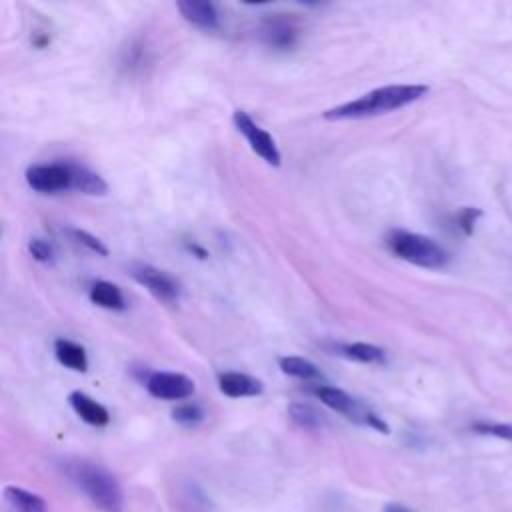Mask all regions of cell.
Here are the masks:
<instances>
[{
    "label": "cell",
    "instance_id": "obj_1",
    "mask_svg": "<svg viewBox=\"0 0 512 512\" xmlns=\"http://www.w3.org/2000/svg\"><path fill=\"white\" fill-rule=\"evenodd\" d=\"M428 86L426 84H390L380 86L376 90H370L362 94L356 100L344 102L340 106H334L326 110L322 116L326 120H360L370 116L388 114L392 110L404 108L422 96H426Z\"/></svg>",
    "mask_w": 512,
    "mask_h": 512
},
{
    "label": "cell",
    "instance_id": "obj_2",
    "mask_svg": "<svg viewBox=\"0 0 512 512\" xmlns=\"http://www.w3.org/2000/svg\"><path fill=\"white\" fill-rule=\"evenodd\" d=\"M66 474L98 510L122 512L124 496L120 484L106 468L86 460H72L66 464Z\"/></svg>",
    "mask_w": 512,
    "mask_h": 512
},
{
    "label": "cell",
    "instance_id": "obj_3",
    "mask_svg": "<svg viewBox=\"0 0 512 512\" xmlns=\"http://www.w3.org/2000/svg\"><path fill=\"white\" fill-rule=\"evenodd\" d=\"M386 246L396 258L428 270H440L450 260L448 252L438 242L408 230H390L386 236Z\"/></svg>",
    "mask_w": 512,
    "mask_h": 512
},
{
    "label": "cell",
    "instance_id": "obj_4",
    "mask_svg": "<svg viewBox=\"0 0 512 512\" xmlns=\"http://www.w3.org/2000/svg\"><path fill=\"white\" fill-rule=\"evenodd\" d=\"M312 394H314L322 404H326V406L332 408L334 412L342 414L344 418L352 420L354 424L374 428V430H378V432H382V434H388V432H390L388 424H386L372 408H368L364 402H360L358 398L350 396V394L344 392L342 388L328 386V384H316V386L312 388Z\"/></svg>",
    "mask_w": 512,
    "mask_h": 512
},
{
    "label": "cell",
    "instance_id": "obj_5",
    "mask_svg": "<svg viewBox=\"0 0 512 512\" xmlns=\"http://www.w3.org/2000/svg\"><path fill=\"white\" fill-rule=\"evenodd\" d=\"M84 166L74 162H50L34 164L26 170V184L42 194H56L66 190H78Z\"/></svg>",
    "mask_w": 512,
    "mask_h": 512
},
{
    "label": "cell",
    "instance_id": "obj_6",
    "mask_svg": "<svg viewBox=\"0 0 512 512\" xmlns=\"http://www.w3.org/2000/svg\"><path fill=\"white\" fill-rule=\"evenodd\" d=\"M232 122L236 126V130L246 138L248 146L270 166L278 168L280 162H282V156H280V150L274 142V138L264 130L260 128L250 116L248 112L244 110H234L232 114Z\"/></svg>",
    "mask_w": 512,
    "mask_h": 512
},
{
    "label": "cell",
    "instance_id": "obj_7",
    "mask_svg": "<svg viewBox=\"0 0 512 512\" xmlns=\"http://www.w3.org/2000/svg\"><path fill=\"white\" fill-rule=\"evenodd\" d=\"M130 274L138 284H142L158 300L168 302V304L178 302L180 292H182L180 282L166 270L154 268L150 264H132Z\"/></svg>",
    "mask_w": 512,
    "mask_h": 512
},
{
    "label": "cell",
    "instance_id": "obj_8",
    "mask_svg": "<svg viewBox=\"0 0 512 512\" xmlns=\"http://www.w3.org/2000/svg\"><path fill=\"white\" fill-rule=\"evenodd\" d=\"M144 386L150 396L158 400H184L194 394V380L180 372H148Z\"/></svg>",
    "mask_w": 512,
    "mask_h": 512
},
{
    "label": "cell",
    "instance_id": "obj_9",
    "mask_svg": "<svg viewBox=\"0 0 512 512\" xmlns=\"http://www.w3.org/2000/svg\"><path fill=\"white\" fill-rule=\"evenodd\" d=\"M260 36H262V42L274 50H280V52H286L290 48L296 46L298 42V36H300V28L296 26V22L284 14H276V16H270L262 22V28H260Z\"/></svg>",
    "mask_w": 512,
    "mask_h": 512
},
{
    "label": "cell",
    "instance_id": "obj_10",
    "mask_svg": "<svg viewBox=\"0 0 512 512\" xmlns=\"http://www.w3.org/2000/svg\"><path fill=\"white\" fill-rule=\"evenodd\" d=\"M178 12L182 18L202 30H216L220 26V16L218 10L212 2L208 0H180L176 4Z\"/></svg>",
    "mask_w": 512,
    "mask_h": 512
},
{
    "label": "cell",
    "instance_id": "obj_11",
    "mask_svg": "<svg viewBox=\"0 0 512 512\" xmlns=\"http://www.w3.org/2000/svg\"><path fill=\"white\" fill-rule=\"evenodd\" d=\"M218 388L222 394L230 398H246V396H258L264 392V384L244 372H222L218 376Z\"/></svg>",
    "mask_w": 512,
    "mask_h": 512
},
{
    "label": "cell",
    "instance_id": "obj_12",
    "mask_svg": "<svg viewBox=\"0 0 512 512\" xmlns=\"http://www.w3.org/2000/svg\"><path fill=\"white\" fill-rule=\"evenodd\" d=\"M68 402L72 410L80 416V420H84L90 426H106L110 422V412L106 410V406H102L84 392H72L68 396Z\"/></svg>",
    "mask_w": 512,
    "mask_h": 512
},
{
    "label": "cell",
    "instance_id": "obj_13",
    "mask_svg": "<svg viewBox=\"0 0 512 512\" xmlns=\"http://www.w3.org/2000/svg\"><path fill=\"white\" fill-rule=\"evenodd\" d=\"M90 302L100 306V308H106V310H124L126 308V300H124V294L122 290L108 282V280H96L92 286H90Z\"/></svg>",
    "mask_w": 512,
    "mask_h": 512
},
{
    "label": "cell",
    "instance_id": "obj_14",
    "mask_svg": "<svg viewBox=\"0 0 512 512\" xmlns=\"http://www.w3.org/2000/svg\"><path fill=\"white\" fill-rule=\"evenodd\" d=\"M54 354H56V360L74 370V372H86L88 370V354L84 350V346L68 340V338H58L54 342Z\"/></svg>",
    "mask_w": 512,
    "mask_h": 512
},
{
    "label": "cell",
    "instance_id": "obj_15",
    "mask_svg": "<svg viewBox=\"0 0 512 512\" xmlns=\"http://www.w3.org/2000/svg\"><path fill=\"white\" fill-rule=\"evenodd\" d=\"M336 354L362 362V364H384L386 362V350L368 342H352V344H338L334 346Z\"/></svg>",
    "mask_w": 512,
    "mask_h": 512
},
{
    "label": "cell",
    "instance_id": "obj_16",
    "mask_svg": "<svg viewBox=\"0 0 512 512\" xmlns=\"http://www.w3.org/2000/svg\"><path fill=\"white\" fill-rule=\"evenodd\" d=\"M278 366L284 374L298 378V380H306V382L324 380V374L320 372V368L302 356H282V358H278Z\"/></svg>",
    "mask_w": 512,
    "mask_h": 512
},
{
    "label": "cell",
    "instance_id": "obj_17",
    "mask_svg": "<svg viewBox=\"0 0 512 512\" xmlns=\"http://www.w3.org/2000/svg\"><path fill=\"white\" fill-rule=\"evenodd\" d=\"M4 498L16 512H46V502L20 486H6Z\"/></svg>",
    "mask_w": 512,
    "mask_h": 512
},
{
    "label": "cell",
    "instance_id": "obj_18",
    "mask_svg": "<svg viewBox=\"0 0 512 512\" xmlns=\"http://www.w3.org/2000/svg\"><path fill=\"white\" fill-rule=\"evenodd\" d=\"M288 414L302 428H310L312 430V428H318L322 424V414L316 408H312L310 404H304V402L290 404L288 406Z\"/></svg>",
    "mask_w": 512,
    "mask_h": 512
},
{
    "label": "cell",
    "instance_id": "obj_19",
    "mask_svg": "<svg viewBox=\"0 0 512 512\" xmlns=\"http://www.w3.org/2000/svg\"><path fill=\"white\" fill-rule=\"evenodd\" d=\"M68 234V238L80 246H84L86 250L94 252L96 256H108V248L102 244V240H98L96 236L88 234L86 230H80V228H66L64 230Z\"/></svg>",
    "mask_w": 512,
    "mask_h": 512
},
{
    "label": "cell",
    "instance_id": "obj_20",
    "mask_svg": "<svg viewBox=\"0 0 512 512\" xmlns=\"http://www.w3.org/2000/svg\"><path fill=\"white\" fill-rule=\"evenodd\" d=\"M172 418L182 426H196L204 420V410L198 404H180L172 410Z\"/></svg>",
    "mask_w": 512,
    "mask_h": 512
},
{
    "label": "cell",
    "instance_id": "obj_21",
    "mask_svg": "<svg viewBox=\"0 0 512 512\" xmlns=\"http://www.w3.org/2000/svg\"><path fill=\"white\" fill-rule=\"evenodd\" d=\"M470 428H472L476 434L494 436V438L512 442V424H504V422H474Z\"/></svg>",
    "mask_w": 512,
    "mask_h": 512
},
{
    "label": "cell",
    "instance_id": "obj_22",
    "mask_svg": "<svg viewBox=\"0 0 512 512\" xmlns=\"http://www.w3.org/2000/svg\"><path fill=\"white\" fill-rule=\"evenodd\" d=\"M478 218H482V210L472 208V206H466V208L458 210V214H456V224H458V228H460L464 234L470 236V234L474 232V224H476Z\"/></svg>",
    "mask_w": 512,
    "mask_h": 512
},
{
    "label": "cell",
    "instance_id": "obj_23",
    "mask_svg": "<svg viewBox=\"0 0 512 512\" xmlns=\"http://www.w3.org/2000/svg\"><path fill=\"white\" fill-rule=\"evenodd\" d=\"M28 250L32 254L34 260L42 262V264H52L54 262V250L52 246L46 242V240H40V238H32L28 242Z\"/></svg>",
    "mask_w": 512,
    "mask_h": 512
},
{
    "label": "cell",
    "instance_id": "obj_24",
    "mask_svg": "<svg viewBox=\"0 0 512 512\" xmlns=\"http://www.w3.org/2000/svg\"><path fill=\"white\" fill-rule=\"evenodd\" d=\"M186 248H188L190 252H194L198 258H206V256H208V252H206L202 246L194 244V242H192V244H190V242H186Z\"/></svg>",
    "mask_w": 512,
    "mask_h": 512
},
{
    "label": "cell",
    "instance_id": "obj_25",
    "mask_svg": "<svg viewBox=\"0 0 512 512\" xmlns=\"http://www.w3.org/2000/svg\"><path fill=\"white\" fill-rule=\"evenodd\" d=\"M384 512H412V510L408 506H404V504H388Z\"/></svg>",
    "mask_w": 512,
    "mask_h": 512
}]
</instances>
